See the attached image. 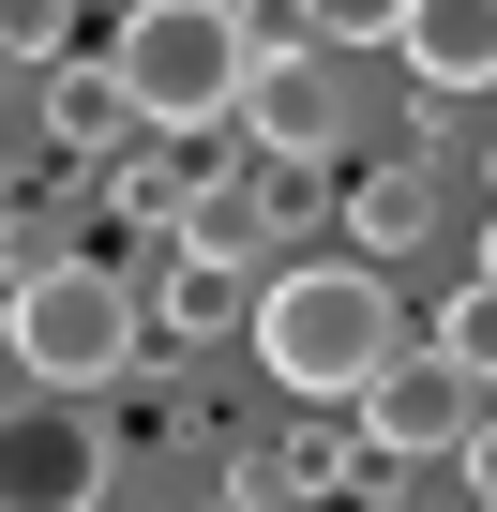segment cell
I'll use <instances>...</instances> for the list:
<instances>
[{"label": "cell", "instance_id": "6da1fadb", "mask_svg": "<svg viewBox=\"0 0 497 512\" xmlns=\"http://www.w3.org/2000/svg\"><path fill=\"white\" fill-rule=\"evenodd\" d=\"M241 332H257L272 392H302V407H347V392L407 347L377 256H302V272H257V317H241Z\"/></svg>", "mask_w": 497, "mask_h": 512}, {"label": "cell", "instance_id": "7a4b0ae2", "mask_svg": "<svg viewBox=\"0 0 497 512\" xmlns=\"http://www.w3.org/2000/svg\"><path fill=\"white\" fill-rule=\"evenodd\" d=\"M0 347L31 392H106L121 362H151V302L121 256H16L0 272Z\"/></svg>", "mask_w": 497, "mask_h": 512}, {"label": "cell", "instance_id": "3957f363", "mask_svg": "<svg viewBox=\"0 0 497 512\" xmlns=\"http://www.w3.org/2000/svg\"><path fill=\"white\" fill-rule=\"evenodd\" d=\"M241 0H136L106 31V76H121V121L136 136H226L241 106Z\"/></svg>", "mask_w": 497, "mask_h": 512}, {"label": "cell", "instance_id": "277c9868", "mask_svg": "<svg viewBox=\"0 0 497 512\" xmlns=\"http://www.w3.org/2000/svg\"><path fill=\"white\" fill-rule=\"evenodd\" d=\"M241 136H257L272 166H332L347 136H362V106H347V61L332 46H257L241 61V106H226Z\"/></svg>", "mask_w": 497, "mask_h": 512}, {"label": "cell", "instance_id": "5b68a950", "mask_svg": "<svg viewBox=\"0 0 497 512\" xmlns=\"http://www.w3.org/2000/svg\"><path fill=\"white\" fill-rule=\"evenodd\" d=\"M347 422H362V452H377V467H437V452L482 422V377H467L452 347H392V362L347 392Z\"/></svg>", "mask_w": 497, "mask_h": 512}, {"label": "cell", "instance_id": "8992f818", "mask_svg": "<svg viewBox=\"0 0 497 512\" xmlns=\"http://www.w3.org/2000/svg\"><path fill=\"white\" fill-rule=\"evenodd\" d=\"M106 422L76 407V392H46V407H0V512H91L106 497Z\"/></svg>", "mask_w": 497, "mask_h": 512}, {"label": "cell", "instance_id": "52a82bcc", "mask_svg": "<svg viewBox=\"0 0 497 512\" xmlns=\"http://www.w3.org/2000/svg\"><path fill=\"white\" fill-rule=\"evenodd\" d=\"M392 61H407L437 106L497 91V0H407V16H392Z\"/></svg>", "mask_w": 497, "mask_h": 512}, {"label": "cell", "instance_id": "ba28073f", "mask_svg": "<svg viewBox=\"0 0 497 512\" xmlns=\"http://www.w3.org/2000/svg\"><path fill=\"white\" fill-rule=\"evenodd\" d=\"M241 272H257V256H196V241H181V272H166V287H136V302H151V332L211 347V332H241V317H257V287H241Z\"/></svg>", "mask_w": 497, "mask_h": 512}, {"label": "cell", "instance_id": "9c48e42d", "mask_svg": "<svg viewBox=\"0 0 497 512\" xmlns=\"http://www.w3.org/2000/svg\"><path fill=\"white\" fill-rule=\"evenodd\" d=\"M46 136H61V151H121V76L61 46V61H46Z\"/></svg>", "mask_w": 497, "mask_h": 512}, {"label": "cell", "instance_id": "30bf717a", "mask_svg": "<svg viewBox=\"0 0 497 512\" xmlns=\"http://www.w3.org/2000/svg\"><path fill=\"white\" fill-rule=\"evenodd\" d=\"M347 226H362V256H407V241H437V181L422 166H362Z\"/></svg>", "mask_w": 497, "mask_h": 512}, {"label": "cell", "instance_id": "8fae6325", "mask_svg": "<svg viewBox=\"0 0 497 512\" xmlns=\"http://www.w3.org/2000/svg\"><path fill=\"white\" fill-rule=\"evenodd\" d=\"M166 241H196V256H257V241H272V181H196Z\"/></svg>", "mask_w": 497, "mask_h": 512}, {"label": "cell", "instance_id": "7c38bea8", "mask_svg": "<svg viewBox=\"0 0 497 512\" xmlns=\"http://www.w3.org/2000/svg\"><path fill=\"white\" fill-rule=\"evenodd\" d=\"M437 347H452L467 377H497V272H467V287L437 302Z\"/></svg>", "mask_w": 497, "mask_h": 512}, {"label": "cell", "instance_id": "4fadbf2b", "mask_svg": "<svg viewBox=\"0 0 497 512\" xmlns=\"http://www.w3.org/2000/svg\"><path fill=\"white\" fill-rule=\"evenodd\" d=\"M61 46H76V0H0V61H31V76H46Z\"/></svg>", "mask_w": 497, "mask_h": 512}, {"label": "cell", "instance_id": "5bb4252c", "mask_svg": "<svg viewBox=\"0 0 497 512\" xmlns=\"http://www.w3.org/2000/svg\"><path fill=\"white\" fill-rule=\"evenodd\" d=\"M392 16H407V0H302L317 46H392Z\"/></svg>", "mask_w": 497, "mask_h": 512}, {"label": "cell", "instance_id": "9a60e30c", "mask_svg": "<svg viewBox=\"0 0 497 512\" xmlns=\"http://www.w3.org/2000/svg\"><path fill=\"white\" fill-rule=\"evenodd\" d=\"M241 46H317V31H302V0H241Z\"/></svg>", "mask_w": 497, "mask_h": 512}, {"label": "cell", "instance_id": "2e32d148", "mask_svg": "<svg viewBox=\"0 0 497 512\" xmlns=\"http://www.w3.org/2000/svg\"><path fill=\"white\" fill-rule=\"evenodd\" d=\"M0 211H16V151H0Z\"/></svg>", "mask_w": 497, "mask_h": 512}, {"label": "cell", "instance_id": "e0dca14e", "mask_svg": "<svg viewBox=\"0 0 497 512\" xmlns=\"http://www.w3.org/2000/svg\"><path fill=\"white\" fill-rule=\"evenodd\" d=\"M482 272H497V226H482Z\"/></svg>", "mask_w": 497, "mask_h": 512}, {"label": "cell", "instance_id": "ac0fdd59", "mask_svg": "<svg viewBox=\"0 0 497 512\" xmlns=\"http://www.w3.org/2000/svg\"><path fill=\"white\" fill-rule=\"evenodd\" d=\"M467 512H497V497H467Z\"/></svg>", "mask_w": 497, "mask_h": 512}]
</instances>
